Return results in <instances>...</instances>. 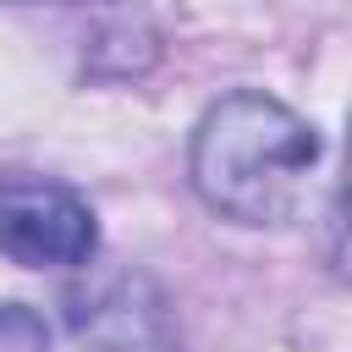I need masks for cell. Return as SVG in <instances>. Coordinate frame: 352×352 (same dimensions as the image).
I'll list each match as a JSON object with an SVG mask.
<instances>
[{"mask_svg":"<svg viewBox=\"0 0 352 352\" xmlns=\"http://www.w3.org/2000/svg\"><path fill=\"white\" fill-rule=\"evenodd\" d=\"M94 248H99L94 209L72 187L38 182V176L0 182V253L6 258L28 270H72V264H88Z\"/></svg>","mask_w":352,"mask_h":352,"instance_id":"cell-2","label":"cell"},{"mask_svg":"<svg viewBox=\"0 0 352 352\" xmlns=\"http://www.w3.org/2000/svg\"><path fill=\"white\" fill-rule=\"evenodd\" d=\"M319 165V138L270 94H226L204 110L192 132V187L198 198L236 226H286L308 198Z\"/></svg>","mask_w":352,"mask_h":352,"instance_id":"cell-1","label":"cell"},{"mask_svg":"<svg viewBox=\"0 0 352 352\" xmlns=\"http://www.w3.org/2000/svg\"><path fill=\"white\" fill-rule=\"evenodd\" d=\"M44 346H50V324L22 302H0V352H44Z\"/></svg>","mask_w":352,"mask_h":352,"instance_id":"cell-4","label":"cell"},{"mask_svg":"<svg viewBox=\"0 0 352 352\" xmlns=\"http://www.w3.org/2000/svg\"><path fill=\"white\" fill-rule=\"evenodd\" d=\"M44 352H176L165 297L143 275H116L94 292L66 297L60 341Z\"/></svg>","mask_w":352,"mask_h":352,"instance_id":"cell-3","label":"cell"}]
</instances>
